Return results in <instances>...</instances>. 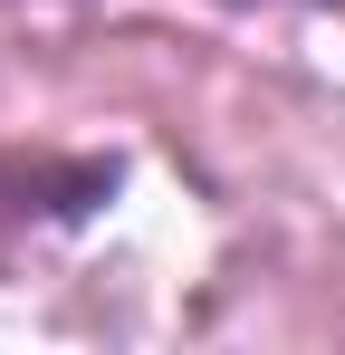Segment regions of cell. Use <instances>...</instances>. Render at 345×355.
Returning a JSON list of instances; mask_svg holds the SVG:
<instances>
[{
    "label": "cell",
    "instance_id": "cell-1",
    "mask_svg": "<svg viewBox=\"0 0 345 355\" xmlns=\"http://www.w3.org/2000/svg\"><path fill=\"white\" fill-rule=\"evenodd\" d=\"M115 182V164H29V154H0V211H87Z\"/></svg>",
    "mask_w": 345,
    "mask_h": 355
}]
</instances>
